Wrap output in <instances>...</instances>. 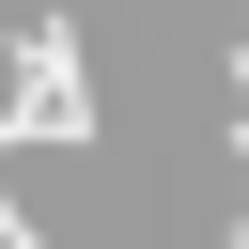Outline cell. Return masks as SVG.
Listing matches in <instances>:
<instances>
[{"label": "cell", "instance_id": "cell-1", "mask_svg": "<svg viewBox=\"0 0 249 249\" xmlns=\"http://www.w3.org/2000/svg\"><path fill=\"white\" fill-rule=\"evenodd\" d=\"M0 124H31V140H62V156L93 140V62H78V16H31V31H16V109H0Z\"/></svg>", "mask_w": 249, "mask_h": 249}, {"label": "cell", "instance_id": "cell-2", "mask_svg": "<svg viewBox=\"0 0 249 249\" xmlns=\"http://www.w3.org/2000/svg\"><path fill=\"white\" fill-rule=\"evenodd\" d=\"M218 93H233V156H249V47H233V62H218Z\"/></svg>", "mask_w": 249, "mask_h": 249}]
</instances>
